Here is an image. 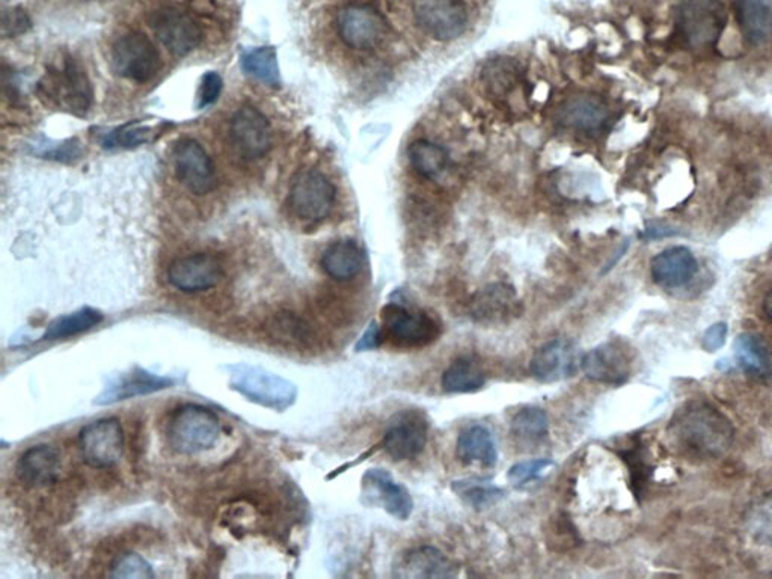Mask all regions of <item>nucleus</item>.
<instances>
[{
    "label": "nucleus",
    "instance_id": "nucleus-14",
    "mask_svg": "<svg viewBox=\"0 0 772 579\" xmlns=\"http://www.w3.org/2000/svg\"><path fill=\"white\" fill-rule=\"evenodd\" d=\"M429 424L419 411L400 412L383 436V449L395 462L419 457L428 445Z\"/></svg>",
    "mask_w": 772,
    "mask_h": 579
},
{
    "label": "nucleus",
    "instance_id": "nucleus-46",
    "mask_svg": "<svg viewBox=\"0 0 772 579\" xmlns=\"http://www.w3.org/2000/svg\"><path fill=\"white\" fill-rule=\"evenodd\" d=\"M762 310L763 314H765L768 323H770L772 327V289L768 290L765 298H763Z\"/></svg>",
    "mask_w": 772,
    "mask_h": 579
},
{
    "label": "nucleus",
    "instance_id": "nucleus-2",
    "mask_svg": "<svg viewBox=\"0 0 772 579\" xmlns=\"http://www.w3.org/2000/svg\"><path fill=\"white\" fill-rule=\"evenodd\" d=\"M39 94L50 106L74 115L85 114L93 103V87L85 70L71 56L48 66L39 83Z\"/></svg>",
    "mask_w": 772,
    "mask_h": 579
},
{
    "label": "nucleus",
    "instance_id": "nucleus-29",
    "mask_svg": "<svg viewBox=\"0 0 772 579\" xmlns=\"http://www.w3.org/2000/svg\"><path fill=\"white\" fill-rule=\"evenodd\" d=\"M516 303L515 291L512 287L491 286L475 296L473 314L480 322H500V320L511 318L515 312Z\"/></svg>",
    "mask_w": 772,
    "mask_h": 579
},
{
    "label": "nucleus",
    "instance_id": "nucleus-35",
    "mask_svg": "<svg viewBox=\"0 0 772 579\" xmlns=\"http://www.w3.org/2000/svg\"><path fill=\"white\" fill-rule=\"evenodd\" d=\"M241 65L246 73L270 86H279V65L277 52L274 48H258L246 52L241 58Z\"/></svg>",
    "mask_w": 772,
    "mask_h": 579
},
{
    "label": "nucleus",
    "instance_id": "nucleus-34",
    "mask_svg": "<svg viewBox=\"0 0 772 579\" xmlns=\"http://www.w3.org/2000/svg\"><path fill=\"white\" fill-rule=\"evenodd\" d=\"M409 162L412 168L423 177L432 178L445 168L449 154L441 145L430 143V141H415L408 148Z\"/></svg>",
    "mask_w": 772,
    "mask_h": 579
},
{
    "label": "nucleus",
    "instance_id": "nucleus-12",
    "mask_svg": "<svg viewBox=\"0 0 772 579\" xmlns=\"http://www.w3.org/2000/svg\"><path fill=\"white\" fill-rule=\"evenodd\" d=\"M154 33L161 43L175 56L189 55L203 41V31L194 17L178 8H158L150 17Z\"/></svg>",
    "mask_w": 772,
    "mask_h": 579
},
{
    "label": "nucleus",
    "instance_id": "nucleus-38",
    "mask_svg": "<svg viewBox=\"0 0 772 579\" xmlns=\"http://www.w3.org/2000/svg\"><path fill=\"white\" fill-rule=\"evenodd\" d=\"M453 490L477 510L492 507L503 498L504 490L487 480H462L453 483Z\"/></svg>",
    "mask_w": 772,
    "mask_h": 579
},
{
    "label": "nucleus",
    "instance_id": "nucleus-4",
    "mask_svg": "<svg viewBox=\"0 0 772 579\" xmlns=\"http://www.w3.org/2000/svg\"><path fill=\"white\" fill-rule=\"evenodd\" d=\"M220 435L218 415L206 406L183 405L173 412L166 428L169 447L179 454L206 452Z\"/></svg>",
    "mask_w": 772,
    "mask_h": 579
},
{
    "label": "nucleus",
    "instance_id": "nucleus-17",
    "mask_svg": "<svg viewBox=\"0 0 772 579\" xmlns=\"http://www.w3.org/2000/svg\"><path fill=\"white\" fill-rule=\"evenodd\" d=\"M579 366V353L574 343L555 339L534 353L529 372L542 383H555L575 376Z\"/></svg>",
    "mask_w": 772,
    "mask_h": 579
},
{
    "label": "nucleus",
    "instance_id": "nucleus-9",
    "mask_svg": "<svg viewBox=\"0 0 772 579\" xmlns=\"http://www.w3.org/2000/svg\"><path fill=\"white\" fill-rule=\"evenodd\" d=\"M336 186L319 170H307L295 178L290 189V207L299 219L317 223L331 214Z\"/></svg>",
    "mask_w": 772,
    "mask_h": 579
},
{
    "label": "nucleus",
    "instance_id": "nucleus-39",
    "mask_svg": "<svg viewBox=\"0 0 772 579\" xmlns=\"http://www.w3.org/2000/svg\"><path fill=\"white\" fill-rule=\"evenodd\" d=\"M112 578L150 579L154 577L148 561L135 552H121L111 564Z\"/></svg>",
    "mask_w": 772,
    "mask_h": 579
},
{
    "label": "nucleus",
    "instance_id": "nucleus-7",
    "mask_svg": "<svg viewBox=\"0 0 772 579\" xmlns=\"http://www.w3.org/2000/svg\"><path fill=\"white\" fill-rule=\"evenodd\" d=\"M112 65L121 77L144 83L156 76L162 62L156 45L147 35L131 32L114 44Z\"/></svg>",
    "mask_w": 772,
    "mask_h": 579
},
{
    "label": "nucleus",
    "instance_id": "nucleus-36",
    "mask_svg": "<svg viewBox=\"0 0 772 579\" xmlns=\"http://www.w3.org/2000/svg\"><path fill=\"white\" fill-rule=\"evenodd\" d=\"M517 79H519V69H517L516 62L506 60V58L492 60L483 69L484 85L495 97H506L508 93H512Z\"/></svg>",
    "mask_w": 772,
    "mask_h": 579
},
{
    "label": "nucleus",
    "instance_id": "nucleus-1",
    "mask_svg": "<svg viewBox=\"0 0 772 579\" xmlns=\"http://www.w3.org/2000/svg\"><path fill=\"white\" fill-rule=\"evenodd\" d=\"M676 447L696 459L723 456L733 443L734 428L728 416L704 402H692L670 423Z\"/></svg>",
    "mask_w": 772,
    "mask_h": 579
},
{
    "label": "nucleus",
    "instance_id": "nucleus-40",
    "mask_svg": "<svg viewBox=\"0 0 772 579\" xmlns=\"http://www.w3.org/2000/svg\"><path fill=\"white\" fill-rule=\"evenodd\" d=\"M550 466H554V462L549 459L521 462V464L513 465L508 469L507 478L513 486H525L529 482L537 480Z\"/></svg>",
    "mask_w": 772,
    "mask_h": 579
},
{
    "label": "nucleus",
    "instance_id": "nucleus-13",
    "mask_svg": "<svg viewBox=\"0 0 772 579\" xmlns=\"http://www.w3.org/2000/svg\"><path fill=\"white\" fill-rule=\"evenodd\" d=\"M229 139L244 159H260L272 147V128L257 107L246 104L233 115Z\"/></svg>",
    "mask_w": 772,
    "mask_h": 579
},
{
    "label": "nucleus",
    "instance_id": "nucleus-43",
    "mask_svg": "<svg viewBox=\"0 0 772 579\" xmlns=\"http://www.w3.org/2000/svg\"><path fill=\"white\" fill-rule=\"evenodd\" d=\"M223 91V79L218 73H207L203 77L202 90H199V107H207L219 99Z\"/></svg>",
    "mask_w": 772,
    "mask_h": 579
},
{
    "label": "nucleus",
    "instance_id": "nucleus-26",
    "mask_svg": "<svg viewBox=\"0 0 772 579\" xmlns=\"http://www.w3.org/2000/svg\"><path fill=\"white\" fill-rule=\"evenodd\" d=\"M399 578H450L453 565L441 551L432 547H420L404 554L398 565Z\"/></svg>",
    "mask_w": 772,
    "mask_h": 579
},
{
    "label": "nucleus",
    "instance_id": "nucleus-27",
    "mask_svg": "<svg viewBox=\"0 0 772 579\" xmlns=\"http://www.w3.org/2000/svg\"><path fill=\"white\" fill-rule=\"evenodd\" d=\"M321 268L336 281H349L364 268V252L357 241H336L321 256Z\"/></svg>",
    "mask_w": 772,
    "mask_h": 579
},
{
    "label": "nucleus",
    "instance_id": "nucleus-20",
    "mask_svg": "<svg viewBox=\"0 0 772 579\" xmlns=\"http://www.w3.org/2000/svg\"><path fill=\"white\" fill-rule=\"evenodd\" d=\"M699 270L694 254L688 248L675 247L659 252L650 261V275L662 289H679L691 281Z\"/></svg>",
    "mask_w": 772,
    "mask_h": 579
},
{
    "label": "nucleus",
    "instance_id": "nucleus-8",
    "mask_svg": "<svg viewBox=\"0 0 772 579\" xmlns=\"http://www.w3.org/2000/svg\"><path fill=\"white\" fill-rule=\"evenodd\" d=\"M79 445L88 465L99 469L112 468L123 457V427L116 418L93 421L82 428Z\"/></svg>",
    "mask_w": 772,
    "mask_h": 579
},
{
    "label": "nucleus",
    "instance_id": "nucleus-37",
    "mask_svg": "<svg viewBox=\"0 0 772 579\" xmlns=\"http://www.w3.org/2000/svg\"><path fill=\"white\" fill-rule=\"evenodd\" d=\"M745 524L750 536L758 544L772 547V490L751 504Z\"/></svg>",
    "mask_w": 772,
    "mask_h": 579
},
{
    "label": "nucleus",
    "instance_id": "nucleus-31",
    "mask_svg": "<svg viewBox=\"0 0 772 579\" xmlns=\"http://www.w3.org/2000/svg\"><path fill=\"white\" fill-rule=\"evenodd\" d=\"M734 355L745 373L751 376L766 378L772 373V356L770 349L761 337L754 333H742L734 341Z\"/></svg>",
    "mask_w": 772,
    "mask_h": 579
},
{
    "label": "nucleus",
    "instance_id": "nucleus-6",
    "mask_svg": "<svg viewBox=\"0 0 772 579\" xmlns=\"http://www.w3.org/2000/svg\"><path fill=\"white\" fill-rule=\"evenodd\" d=\"M383 337L395 348L421 349L435 343L441 335L436 320L425 312L409 311L400 303H388L382 310Z\"/></svg>",
    "mask_w": 772,
    "mask_h": 579
},
{
    "label": "nucleus",
    "instance_id": "nucleus-25",
    "mask_svg": "<svg viewBox=\"0 0 772 579\" xmlns=\"http://www.w3.org/2000/svg\"><path fill=\"white\" fill-rule=\"evenodd\" d=\"M607 104L595 95H578L563 104L560 120L565 126L584 133L599 132L607 124Z\"/></svg>",
    "mask_w": 772,
    "mask_h": 579
},
{
    "label": "nucleus",
    "instance_id": "nucleus-42",
    "mask_svg": "<svg viewBox=\"0 0 772 579\" xmlns=\"http://www.w3.org/2000/svg\"><path fill=\"white\" fill-rule=\"evenodd\" d=\"M29 28H31V20H29L27 12L22 8L11 7L3 11L2 35L6 39L20 35V33L27 32Z\"/></svg>",
    "mask_w": 772,
    "mask_h": 579
},
{
    "label": "nucleus",
    "instance_id": "nucleus-21",
    "mask_svg": "<svg viewBox=\"0 0 772 579\" xmlns=\"http://www.w3.org/2000/svg\"><path fill=\"white\" fill-rule=\"evenodd\" d=\"M173 381L168 378L156 376L142 369H133L132 372L120 374L112 379L110 385L99 395L97 405H114L123 400L140 397L171 389Z\"/></svg>",
    "mask_w": 772,
    "mask_h": 579
},
{
    "label": "nucleus",
    "instance_id": "nucleus-3",
    "mask_svg": "<svg viewBox=\"0 0 772 579\" xmlns=\"http://www.w3.org/2000/svg\"><path fill=\"white\" fill-rule=\"evenodd\" d=\"M229 385L249 402L282 412L295 405L298 389L294 382L261 366L236 364L229 366Z\"/></svg>",
    "mask_w": 772,
    "mask_h": 579
},
{
    "label": "nucleus",
    "instance_id": "nucleus-5",
    "mask_svg": "<svg viewBox=\"0 0 772 579\" xmlns=\"http://www.w3.org/2000/svg\"><path fill=\"white\" fill-rule=\"evenodd\" d=\"M725 17L720 0H686L678 12L680 35L691 49H711L724 31Z\"/></svg>",
    "mask_w": 772,
    "mask_h": 579
},
{
    "label": "nucleus",
    "instance_id": "nucleus-18",
    "mask_svg": "<svg viewBox=\"0 0 772 579\" xmlns=\"http://www.w3.org/2000/svg\"><path fill=\"white\" fill-rule=\"evenodd\" d=\"M362 487L369 502L381 506L392 518L399 520L411 518L414 511V499L406 487L395 482L387 469L367 471L362 478Z\"/></svg>",
    "mask_w": 772,
    "mask_h": 579
},
{
    "label": "nucleus",
    "instance_id": "nucleus-30",
    "mask_svg": "<svg viewBox=\"0 0 772 579\" xmlns=\"http://www.w3.org/2000/svg\"><path fill=\"white\" fill-rule=\"evenodd\" d=\"M484 383H486V374L482 365L470 356L459 358L442 376V389L453 394L475 393L483 389Z\"/></svg>",
    "mask_w": 772,
    "mask_h": 579
},
{
    "label": "nucleus",
    "instance_id": "nucleus-32",
    "mask_svg": "<svg viewBox=\"0 0 772 579\" xmlns=\"http://www.w3.org/2000/svg\"><path fill=\"white\" fill-rule=\"evenodd\" d=\"M548 415L541 407H524L512 420V435L523 444H537L548 436Z\"/></svg>",
    "mask_w": 772,
    "mask_h": 579
},
{
    "label": "nucleus",
    "instance_id": "nucleus-24",
    "mask_svg": "<svg viewBox=\"0 0 772 579\" xmlns=\"http://www.w3.org/2000/svg\"><path fill=\"white\" fill-rule=\"evenodd\" d=\"M734 15L747 43L761 45L772 37V0H734Z\"/></svg>",
    "mask_w": 772,
    "mask_h": 579
},
{
    "label": "nucleus",
    "instance_id": "nucleus-10",
    "mask_svg": "<svg viewBox=\"0 0 772 579\" xmlns=\"http://www.w3.org/2000/svg\"><path fill=\"white\" fill-rule=\"evenodd\" d=\"M414 14L421 31L440 41L459 39L469 24L462 0H416Z\"/></svg>",
    "mask_w": 772,
    "mask_h": 579
},
{
    "label": "nucleus",
    "instance_id": "nucleus-15",
    "mask_svg": "<svg viewBox=\"0 0 772 579\" xmlns=\"http://www.w3.org/2000/svg\"><path fill=\"white\" fill-rule=\"evenodd\" d=\"M223 275V265L218 258L206 252L179 257L171 262L168 269L171 285L185 293L210 290L218 286Z\"/></svg>",
    "mask_w": 772,
    "mask_h": 579
},
{
    "label": "nucleus",
    "instance_id": "nucleus-45",
    "mask_svg": "<svg viewBox=\"0 0 772 579\" xmlns=\"http://www.w3.org/2000/svg\"><path fill=\"white\" fill-rule=\"evenodd\" d=\"M725 335H728V327L724 323H717L709 328L704 332L702 345L708 352H717L718 349L723 348L725 343Z\"/></svg>",
    "mask_w": 772,
    "mask_h": 579
},
{
    "label": "nucleus",
    "instance_id": "nucleus-23",
    "mask_svg": "<svg viewBox=\"0 0 772 579\" xmlns=\"http://www.w3.org/2000/svg\"><path fill=\"white\" fill-rule=\"evenodd\" d=\"M263 331L267 340L286 349H310L316 341V333L310 323L289 311L277 312L267 319Z\"/></svg>",
    "mask_w": 772,
    "mask_h": 579
},
{
    "label": "nucleus",
    "instance_id": "nucleus-44",
    "mask_svg": "<svg viewBox=\"0 0 772 579\" xmlns=\"http://www.w3.org/2000/svg\"><path fill=\"white\" fill-rule=\"evenodd\" d=\"M382 339H385V337H383L382 327H379L375 322H371L370 327L362 333L357 345H354V350H357V352H369V350L378 349L379 345L382 344Z\"/></svg>",
    "mask_w": 772,
    "mask_h": 579
},
{
    "label": "nucleus",
    "instance_id": "nucleus-33",
    "mask_svg": "<svg viewBox=\"0 0 772 579\" xmlns=\"http://www.w3.org/2000/svg\"><path fill=\"white\" fill-rule=\"evenodd\" d=\"M103 320V314L93 308H82L73 314L62 316L55 322L50 324L48 331L43 335V340H61L69 337L78 335V333L90 331L97 327Z\"/></svg>",
    "mask_w": 772,
    "mask_h": 579
},
{
    "label": "nucleus",
    "instance_id": "nucleus-19",
    "mask_svg": "<svg viewBox=\"0 0 772 579\" xmlns=\"http://www.w3.org/2000/svg\"><path fill=\"white\" fill-rule=\"evenodd\" d=\"M581 366L590 381L621 385L631 374V360L619 343H605L586 353Z\"/></svg>",
    "mask_w": 772,
    "mask_h": 579
},
{
    "label": "nucleus",
    "instance_id": "nucleus-16",
    "mask_svg": "<svg viewBox=\"0 0 772 579\" xmlns=\"http://www.w3.org/2000/svg\"><path fill=\"white\" fill-rule=\"evenodd\" d=\"M179 182L196 195H206L216 187L215 165L206 149L194 139L179 141L174 152Z\"/></svg>",
    "mask_w": 772,
    "mask_h": 579
},
{
    "label": "nucleus",
    "instance_id": "nucleus-41",
    "mask_svg": "<svg viewBox=\"0 0 772 579\" xmlns=\"http://www.w3.org/2000/svg\"><path fill=\"white\" fill-rule=\"evenodd\" d=\"M147 128L137 127H123L119 131L110 133L104 139V147L115 148V147H136V145L147 143L148 141Z\"/></svg>",
    "mask_w": 772,
    "mask_h": 579
},
{
    "label": "nucleus",
    "instance_id": "nucleus-11",
    "mask_svg": "<svg viewBox=\"0 0 772 579\" xmlns=\"http://www.w3.org/2000/svg\"><path fill=\"white\" fill-rule=\"evenodd\" d=\"M338 33L349 48L371 50L388 35V23L381 12L370 6H349L338 12Z\"/></svg>",
    "mask_w": 772,
    "mask_h": 579
},
{
    "label": "nucleus",
    "instance_id": "nucleus-28",
    "mask_svg": "<svg viewBox=\"0 0 772 579\" xmlns=\"http://www.w3.org/2000/svg\"><path fill=\"white\" fill-rule=\"evenodd\" d=\"M457 456L465 464L492 468L498 462V449L490 428L474 424L466 427L457 440Z\"/></svg>",
    "mask_w": 772,
    "mask_h": 579
},
{
    "label": "nucleus",
    "instance_id": "nucleus-22",
    "mask_svg": "<svg viewBox=\"0 0 772 579\" xmlns=\"http://www.w3.org/2000/svg\"><path fill=\"white\" fill-rule=\"evenodd\" d=\"M60 454L50 445H35L27 449L17 462L19 480L29 487H44L56 482Z\"/></svg>",
    "mask_w": 772,
    "mask_h": 579
}]
</instances>
